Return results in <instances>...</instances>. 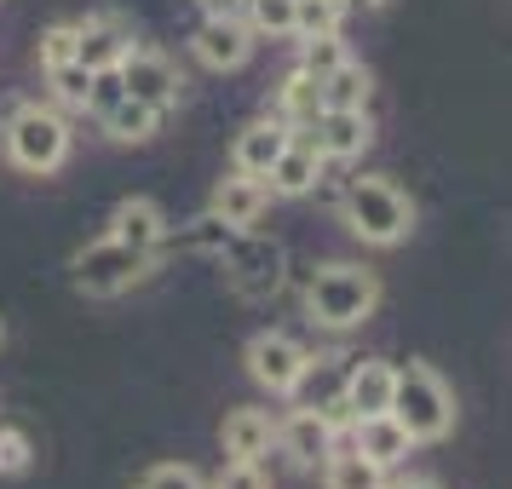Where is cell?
Listing matches in <instances>:
<instances>
[{
  "label": "cell",
  "instance_id": "6da1fadb",
  "mask_svg": "<svg viewBox=\"0 0 512 489\" xmlns=\"http://www.w3.org/2000/svg\"><path fill=\"white\" fill-rule=\"evenodd\" d=\"M380 311V277L369 265H351V259H334V265H317L311 282H305V317L317 328H363Z\"/></svg>",
  "mask_w": 512,
  "mask_h": 489
},
{
  "label": "cell",
  "instance_id": "7a4b0ae2",
  "mask_svg": "<svg viewBox=\"0 0 512 489\" xmlns=\"http://www.w3.org/2000/svg\"><path fill=\"white\" fill-rule=\"evenodd\" d=\"M340 219H346V231L357 236V242H369V248H397V242H409V231H415V202H409L386 173H363V179H351L346 196H340Z\"/></svg>",
  "mask_w": 512,
  "mask_h": 489
},
{
  "label": "cell",
  "instance_id": "3957f363",
  "mask_svg": "<svg viewBox=\"0 0 512 489\" xmlns=\"http://www.w3.org/2000/svg\"><path fill=\"white\" fill-rule=\"evenodd\" d=\"M392 420L409 432V443H438L455 432V392L443 386L438 369L409 363L392 380Z\"/></svg>",
  "mask_w": 512,
  "mask_h": 489
},
{
  "label": "cell",
  "instance_id": "277c9868",
  "mask_svg": "<svg viewBox=\"0 0 512 489\" xmlns=\"http://www.w3.org/2000/svg\"><path fill=\"white\" fill-rule=\"evenodd\" d=\"M0 139H6V162L18 173H35V179H47V173L70 162V121L47 110V104H18L6 116Z\"/></svg>",
  "mask_w": 512,
  "mask_h": 489
},
{
  "label": "cell",
  "instance_id": "5b68a950",
  "mask_svg": "<svg viewBox=\"0 0 512 489\" xmlns=\"http://www.w3.org/2000/svg\"><path fill=\"white\" fill-rule=\"evenodd\" d=\"M150 271H156V248H127L116 236H98V242H87V248L70 259L75 288L93 294V300H116V294H127V288L144 282Z\"/></svg>",
  "mask_w": 512,
  "mask_h": 489
},
{
  "label": "cell",
  "instance_id": "8992f818",
  "mask_svg": "<svg viewBox=\"0 0 512 489\" xmlns=\"http://www.w3.org/2000/svg\"><path fill=\"white\" fill-rule=\"evenodd\" d=\"M219 265H225V277H231V288L242 300H271V294H282V282H288L282 242L277 236H259L254 225L231 236V248L219 254Z\"/></svg>",
  "mask_w": 512,
  "mask_h": 489
},
{
  "label": "cell",
  "instance_id": "52a82bcc",
  "mask_svg": "<svg viewBox=\"0 0 512 489\" xmlns=\"http://www.w3.org/2000/svg\"><path fill=\"white\" fill-rule=\"evenodd\" d=\"M116 75H121V93L139 98V104H150L156 116L179 110V98H185V75H179V64H173L167 52L133 47V52L116 64Z\"/></svg>",
  "mask_w": 512,
  "mask_h": 489
},
{
  "label": "cell",
  "instance_id": "ba28073f",
  "mask_svg": "<svg viewBox=\"0 0 512 489\" xmlns=\"http://www.w3.org/2000/svg\"><path fill=\"white\" fill-rule=\"evenodd\" d=\"M305 357H311V351H305L294 334H277V328L254 334V340H248V351H242V363H248V374H254V386H265L271 397H288V392H294V380H300Z\"/></svg>",
  "mask_w": 512,
  "mask_h": 489
},
{
  "label": "cell",
  "instance_id": "9c48e42d",
  "mask_svg": "<svg viewBox=\"0 0 512 489\" xmlns=\"http://www.w3.org/2000/svg\"><path fill=\"white\" fill-rule=\"evenodd\" d=\"M300 133L311 139V150H317L323 162H357L374 144V121H369V110H323V116L311 121V127H300Z\"/></svg>",
  "mask_w": 512,
  "mask_h": 489
},
{
  "label": "cell",
  "instance_id": "30bf717a",
  "mask_svg": "<svg viewBox=\"0 0 512 489\" xmlns=\"http://www.w3.org/2000/svg\"><path fill=\"white\" fill-rule=\"evenodd\" d=\"M190 47H196V58H202L208 70L231 75V70H242V64L254 58V35H248V24H242L236 12H208L202 29L190 35Z\"/></svg>",
  "mask_w": 512,
  "mask_h": 489
},
{
  "label": "cell",
  "instance_id": "8fae6325",
  "mask_svg": "<svg viewBox=\"0 0 512 489\" xmlns=\"http://www.w3.org/2000/svg\"><path fill=\"white\" fill-rule=\"evenodd\" d=\"M133 52V24L121 12H93L75 24V64L87 70H116L121 58Z\"/></svg>",
  "mask_w": 512,
  "mask_h": 489
},
{
  "label": "cell",
  "instance_id": "7c38bea8",
  "mask_svg": "<svg viewBox=\"0 0 512 489\" xmlns=\"http://www.w3.org/2000/svg\"><path fill=\"white\" fill-rule=\"evenodd\" d=\"M392 380H397V369L386 363V357H351L346 386H340V403L351 409V420L392 415Z\"/></svg>",
  "mask_w": 512,
  "mask_h": 489
},
{
  "label": "cell",
  "instance_id": "4fadbf2b",
  "mask_svg": "<svg viewBox=\"0 0 512 489\" xmlns=\"http://www.w3.org/2000/svg\"><path fill=\"white\" fill-rule=\"evenodd\" d=\"M340 443V426L328 420V409H294L277 426V449L294 466H323V455Z\"/></svg>",
  "mask_w": 512,
  "mask_h": 489
},
{
  "label": "cell",
  "instance_id": "5bb4252c",
  "mask_svg": "<svg viewBox=\"0 0 512 489\" xmlns=\"http://www.w3.org/2000/svg\"><path fill=\"white\" fill-rule=\"evenodd\" d=\"M317 179H323V156L311 150V139H305V133H288L282 156L265 167V190H271V196H311V190H317Z\"/></svg>",
  "mask_w": 512,
  "mask_h": 489
},
{
  "label": "cell",
  "instance_id": "9a60e30c",
  "mask_svg": "<svg viewBox=\"0 0 512 489\" xmlns=\"http://www.w3.org/2000/svg\"><path fill=\"white\" fill-rule=\"evenodd\" d=\"M288 121L282 116H265V121H248L231 144V173H248V179H265V167L282 156V144H288Z\"/></svg>",
  "mask_w": 512,
  "mask_h": 489
},
{
  "label": "cell",
  "instance_id": "2e32d148",
  "mask_svg": "<svg viewBox=\"0 0 512 489\" xmlns=\"http://www.w3.org/2000/svg\"><path fill=\"white\" fill-rule=\"evenodd\" d=\"M225 225H236V231H248V225H259L265 219V208H271V190H265V179H248V173H231V179H219L213 185V202H208Z\"/></svg>",
  "mask_w": 512,
  "mask_h": 489
},
{
  "label": "cell",
  "instance_id": "e0dca14e",
  "mask_svg": "<svg viewBox=\"0 0 512 489\" xmlns=\"http://www.w3.org/2000/svg\"><path fill=\"white\" fill-rule=\"evenodd\" d=\"M271 443H277V426H271L265 409H231L225 426H219V449H225V461H265Z\"/></svg>",
  "mask_w": 512,
  "mask_h": 489
},
{
  "label": "cell",
  "instance_id": "ac0fdd59",
  "mask_svg": "<svg viewBox=\"0 0 512 489\" xmlns=\"http://www.w3.org/2000/svg\"><path fill=\"white\" fill-rule=\"evenodd\" d=\"M110 236L127 242V248H156V254H162L167 213L156 208L150 196H127V202H116V213H110Z\"/></svg>",
  "mask_w": 512,
  "mask_h": 489
},
{
  "label": "cell",
  "instance_id": "d6986e66",
  "mask_svg": "<svg viewBox=\"0 0 512 489\" xmlns=\"http://www.w3.org/2000/svg\"><path fill=\"white\" fill-rule=\"evenodd\" d=\"M351 449H363L374 466H386V472H392L415 443H409V432H403L392 415H369V420H351Z\"/></svg>",
  "mask_w": 512,
  "mask_h": 489
},
{
  "label": "cell",
  "instance_id": "ffe728a7",
  "mask_svg": "<svg viewBox=\"0 0 512 489\" xmlns=\"http://www.w3.org/2000/svg\"><path fill=\"white\" fill-rule=\"evenodd\" d=\"M346 363L351 357H305L300 380H294V409H328L334 397H340V386H346Z\"/></svg>",
  "mask_w": 512,
  "mask_h": 489
},
{
  "label": "cell",
  "instance_id": "44dd1931",
  "mask_svg": "<svg viewBox=\"0 0 512 489\" xmlns=\"http://www.w3.org/2000/svg\"><path fill=\"white\" fill-rule=\"evenodd\" d=\"M323 489H386V466H374L363 449H328L323 455Z\"/></svg>",
  "mask_w": 512,
  "mask_h": 489
},
{
  "label": "cell",
  "instance_id": "7402d4cb",
  "mask_svg": "<svg viewBox=\"0 0 512 489\" xmlns=\"http://www.w3.org/2000/svg\"><path fill=\"white\" fill-rule=\"evenodd\" d=\"M277 116L288 121V127H311V121L323 116V81L305 75V70H294L277 87Z\"/></svg>",
  "mask_w": 512,
  "mask_h": 489
},
{
  "label": "cell",
  "instance_id": "603a6c76",
  "mask_svg": "<svg viewBox=\"0 0 512 489\" xmlns=\"http://www.w3.org/2000/svg\"><path fill=\"white\" fill-rule=\"evenodd\" d=\"M369 93H374V75L346 58L340 70L323 75V110H369Z\"/></svg>",
  "mask_w": 512,
  "mask_h": 489
},
{
  "label": "cell",
  "instance_id": "cb8c5ba5",
  "mask_svg": "<svg viewBox=\"0 0 512 489\" xmlns=\"http://www.w3.org/2000/svg\"><path fill=\"white\" fill-rule=\"evenodd\" d=\"M104 133L116 144H144V139H156V127H162V116L150 110V104H139V98H121V104H110L104 110Z\"/></svg>",
  "mask_w": 512,
  "mask_h": 489
},
{
  "label": "cell",
  "instance_id": "d4e9b609",
  "mask_svg": "<svg viewBox=\"0 0 512 489\" xmlns=\"http://www.w3.org/2000/svg\"><path fill=\"white\" fill-rule=\"evenodd\" d=\"M242 24L248 35L265 41H288L294 35V0H242Z\"/></svg>",
  "mask_w": 512,
  "mask_h": 489
},
{
  "label": "cell",
  "instance_id": "484cf974",
  "mask_svg": "<svg viewBox=\"0 0 512 489\" xmlns=\"http://www.w3.org/2000/svg\"><path fill=\"white\" fill-rule=\"evenodd\" d=\"M231 236H236V225H225L219 213H202V219H190L185 231H179V248H190V254H208V259H219L225 248H231Z\"/></svg>",
  "mask_w": 512,
  "mask_h": 489
},
{
  "label": "cell",
  "instance_id": "4316f807",
  "mask_svg": "<svg viewBox=\"0 0 512 489\" xmlns=\"http://www.w3.org/2000/svg\"><path fill=\"white\" fill-rule=\"evenodd\" d=\"M340 18H346V6H340V0H294V41H311V35H340Z\"/></svg>",
  "mask_w": 512,
  "mask_h": 489
},
{
  "label": "cell",
  "instance_id": "83f0119b",
  "mask_svg": "<svg viewBox=\"0 0 512 489\" xmlns=\"http://www.w3.org/2000/svg\"><path fill=\"white\" fill-rule=\"evenodd\" d=\"M346 58H351V52H346L340 35H311V41H300V70L317 75V81H323L328 70H340Z\"/></svg>",
  "mask_w": 512,
  "mask_h": 489
},
{
  "label": "cell",
  "instance_id": "f1b7e54d",
  "mask_svg": "<svg viewBox=\"0 0 512 489\" xmlns=\"http://www.w3.org/2000/svg\"><path fill=\"white\" fill-rule=\"evenodd\" d=\"M52 93H58V104H70V110H87V87H93V70L87 64H58V70H47Z\"/></svg>",
  "mask_w": 512,
  "mask_h": 489
},
{
  "label": "cell",
  "instance_id": "f546056e",
  "mask_svg": "<svg viewBox=\"0 0 512 489\" xmlns=\"http://www.w3.org/2000/svg\"><path fill=\"white\" fill-rule=\"evenodd\" d=\"M29 461H35V443H29L24 426H0V478H18V472H29Z\"/></svg>",
  "mask_w": 512,
  "mask_h": 489
},
{
  "label": "cell",
  "instance_id": "4dcf8cb0",
  "mask_svg": "<svg viewBox=\"0 0 512 489\" xmlns=\"http://www.w3.org/2000/svg\"><path fill=\"white\" fill-rule=\"evenodd\" d=\"M139 489H208V484H202V472L185 466V461H156L139 478Z\"/></svg>",
  "mask_w": 512,
  "mask_h": 489
},
{
  "label": "cell",
  "instance_id": "1f68e13d",
  "mask_svg": "<svg viewBox=\"0 0 512 489\" xmlns=\"http://www.w3.org/2000/svg\"><path fill=\"white\" fill-rule=\"evenodd\" d=\"M75 58V24H52L41 29V70H58Z\"/></svg>",
  "mask_w": 512,
  "mask_h": 489
},
{
  "label": "cell",
  "instance_id": "d6a6232c",
  "mask_svg": "<svg viewBox=\"0 0 512 489\" xmlns=\"http://www.w3.org/2000/svg\"><path fill=\"white\" fill-rule=\"evenodd\" d=\"M213 489H271V478L259 472V461H231L219 472V484Z\"/></svg>",
  "mask_w": 512,
  "mask_h": 489
},
{
  "label": "cell",
  "instance_id": "836d02e7",
  "mask_svg": "<svg viewBox=\"0 0 512 489\" xmlns=\"http://www.w3.org/2000/svg\"><path fill=\"white\" fill-rule=\"evenodd\" d=\"M346 12H380V6H392V0H340Z\"/></svg>",
  "mask_w": 512,
  "mask_h": 489
},
{
  "label": "cell",
  "instance_id": "e575fe53",
  "mask_svg": "<svg viewBox=\"0 0 512 489\" xmlns=\"http://www.w3.org/2000/svg\"><path fill=\"white\" fill-rule=\"evenodd\" d=\"M202 12H236V0H196Z\"/></svg>",
  "mask_w": 512,
  "mask_h": 489
},
{
  "label": "cell",
  "instance_id": "d590c367",
  "mask_svg": "<svg viewBox=\"0 0 512 489\" xmlns=\"http://www.w3.org/2000/svg\"><path fill=\"white\" fill-rule=\"evenodd\" d=\"M386 489H438L432 478H403V484H386Z\"/></svg>",
  "mask_w": 512,
  "mask_h": 489
},
{
  "label": "cell",
  "instance_id": "8d00e7d4",
  "mask_svg": "<svg viewBox=\"0 0 512 489\" xmlns=\"http://www.w3.org/2000/svg\"><path fill=\"white\" fill-rule=\"evenodd\" d=\"M0 346H6V317H0Z\"/></svg>",
  "mask_w": 512,
  "mask_h": 489
}]
</instances>
